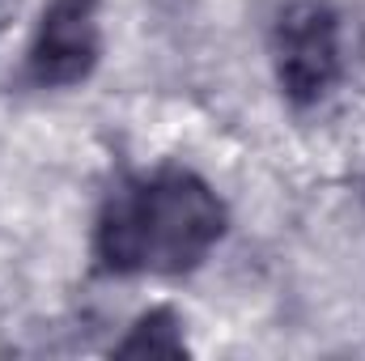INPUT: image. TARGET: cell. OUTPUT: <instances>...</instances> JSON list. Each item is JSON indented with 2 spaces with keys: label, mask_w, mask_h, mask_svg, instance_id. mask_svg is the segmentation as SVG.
<instances>
[{
  "label": "cell",
  "mask_w": 365,
  "mask_h": 361,
  "mask_svg": "<svg viewBox=\"0 0 365 361\" xmlns=\"http://www.w3.org/2000/svg\"><path fill=\"white\" fill-rule=\"evenodd\" d=\"M221 195L187 166L119 183L93 230V255L110 276H182L225 238Z\"/></svg>",
  "instance_id": "obj_1"
},
{
  "label": "cell",
  "mask_w": 365,
  "mask_h": 361,
  "mask_svg": "<svg viewBox=\"0 0 365 361\" xmlns=\"http://www.w3.org/2000/svg\"><path fill=\"white\" fill-rule=\"evenodd\" d=\"M276 86L293 106H319L336 90L344 51H340V13L327 0H293L272 30Z\"/></svg>",
  "instance_id": "obj_2"
},
{
  "label": "cell",
  "mask_w": 365,
  "mask_h": 361,
  "mask_svg": "<svg viewBox=\"0 0 365 361\" xmlns=\"http://www.w3.org/2000/svg\"><path fill=\"white\" fill-rule=\"evenodd\" d=\"M98 60H102L98 0H51L30 39L26 77L38 90H68L90 77Z\"/></svg>",
  "instance_id": "obj_3"
},
{
  "label": "cell",
  "mask_w": 365,
  "mask_h": 361,
  "mask_svg": "<svg viewBox=\"0 0 365 361\" xmlns=\"http://www.w3.org/2000/svg\"><path fill=\"white\" fill-rule=\"evenodd\" d=\"M115 357H182L187 353V340H182V319L170 306H153L145 310L128 336L110 349Z\"/></svg>",
  "instance_id": "obj_4"
}]
</instances>
